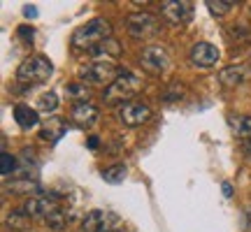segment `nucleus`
<instances>
[{
	"label": "nucleus",
	"instance_id": "obj_1",
	"mask_svg": "<svg viewBox=\"0 0 251 232\" xmlns=\"http://www.w3.org/2000/svg\"><path fill=\"white\" fill-rule=\"evenodd\" d=\"M107 37H112V26L105 19H91L84 26H79L72 33V46L75 49H86L91 51L93 46H98L100 42H105Z\"/></svg>",
	"mask_w": 251,
	"mask_h": 232
},
{
	"label": "nucleus",
	"instance_id": "obj_2",
	"mask_svg": "<svg viewBox=\"0 0 251 232\" xmlns=\"http://www.w3.org/2000/svg\"><path fill=\"white\" fill-rule=\"evenodd\" d=\"M140 89H142V79H140L135 72H130V70H121V74H119L117 79L105 89L102 100L109 102V105H114V102H124V100L130 102V98H133Z\"/></svg>",
	"mask_w": 251,
	"mask_h": 232
},
{
	"label": "nucleus",
	"instance_id": "obj_3",
	"mask_svg": "<svg viewBox=\"0 0 251 232\" xmlns=\"http://www.w3.org/2000/svg\"><path fill=\"white\" fill-rule=\"evenodd\" d=\"M119 74H121V70L117 68V63L112 61H93L79 68L81 84H91V86H102V84L109 86Z\"/></svg>",
	"mask_w": 251,
	"mask_h": 232
},
{
	"label": "nucleus",
	"instance_id": "obj_4",
	"mask_svg": "<svg viewBox=\"0 0 251 232\" xmlns=\"http://www.w3.org/2000/svg\"><path fill=\"white\" fill-rule=\"evenodd\" d=\"M54 72V65L47 56H30L19 65L17 70V79L24 81V84H45Z\"/></svg>",
	"mask_w": 251,
	"mask_h": 232
},
{
	"label": "nucleus",
	"instance_id": "obj_5",
	"mask_svg": "<svg viewBox=\"0 0 251 232\" xmlns=\"http://www.w3.org/2000/svg\"><path fill=\"white\" fill-rule=\"evenodd\" d=\"M126 28H128L130 37H135V40H147V37L156 35L161 26H158L156 17H151V14L135 12V14H128V17H126Z\"/></svg>",
	"mask_w": 251,
	"mask_h": 232
},
{
	"label": "nucleus",
	"instance_id": "obj_6",
	"mask_svg": "<svg viewBox=\"0 0 251 232\" xmlns=\"http://www.w3.org/2000/svg\"><path fill=\"white\" fill-rule=\"evenodd\" d=\"M140 65H142L147 72H151V74H161L170 68V56L168 51L158 45H149L142 49V54H140Z\"/></svg>",
	"mask_w": 251,
	"mask_h": 232
},
{
	"label": "nucleus",
	"instance_id": "obj_7",
	"mask_svg": "<svg viewBox=\"0 0 251 232\" xmlns=\"http://www.w3.org/2000/svg\"><path fill=\"white\" fill-rule=\"evenodd\" d=\"M117 118L124 125H128V128H135V125H142L151 118V109L147 107L144 102L130 100V102H124V105L117 109Z\"/></svg>",
	"mask_w": 251,
	"mask_h": 232
},
{
	"label": "nucleus",
	"instance_id": "obj_8",
	"mask_svg": "<svg viewBox=\"0 0 251 232\" xmlns=\"http://www.w3.org/2000/svg\"><path fill=\"white\" fill-rule=\"evenodd\" d=\"M221 54H219V49L214 45H209V42H196V45L191 46V51H188V61L191 65H196L200 70H207V68H214L216 63H219Z\"/></svg>",
	"mask_w": 251,
	"mask_h": 232
},
{
	"label": "nucleus",
	"instance_id": "obj_9",
	"mask_svg": "<svg viewBox=\"0 0 251 232\" xmlns=\"http://www.w3.org/2000/svg\"><path fill=\"white\" fill-rule=\"evenodd\" d=\"M191 14H193V7L186 0H165V2H161V17L172 26L186 23Z\"/></svg>",
	"mask_w": 251,
	"mask_h": 232
},
{
	"label": "nucleus",
	"instance_id": "obj_10",
	"mask_svg": "<svg viewBox=\"0 0 251 232\" xmlns=\"http://www.w3.org/2000/svg\"><path fill=\"white\" fill-rule=\"evenodd\" d=\"M21 209H24V214L30 216V218H49L58 207H56L54 195H33L24 202Z\"/></svg>",
	"mask_w": 251,
	"mask_h": 232
},
{
	"label": "nucleus",
	"instance_id": "obj_11",
	"mask_svg": "<svg viewBox=\"0 0 251 232\" xmlns=\"http://www.w3.org/2000/svg\"><path fill=\"white\" fill-rule=\"evenodd\" d=\"M112 221H114V216H109L107 211L93 209V211H89V214L81 218V232H105Z\"/></svg>",
	"mask_w": 251,
	"mask_h": 232
},
{
	"label": "nucleus",
	"instance_id": "obj_12",
	"mask_svg": "<svg viewBox=\"0 0 251 232\" xmlns=\"http://www.w3.org/2000/svg\"><path fill=\"white\" fill-rule=\"evenodd\" d=\"M98 107L96 105H91V102H77L75 107H72V121L79 125V128H91V125L98 123Z\"/></svg>",
	"mask_w": 251,
	"mask_h": 232
},
{
	"label": "nucleus",
	"instance_id": "obj_13",
	"mask_svg": "<svg viewBox=\"0 0 251 232\" xmlns=\"http://www.w3.org/2000/svg\"><path fill=\"white\" fill-rule=\"evenodd\" d=\"M121 45H119V40L114 37H107L105 42H100L98 46H93L89 54L91 56H98V61H112V58H119L121 56Z\"/></svg>",
	"mask_w": 251,
	"mask_h": 232
},
{
	"label": "nucleus",
	"instance_id": "obj_14",
	"mask_svg": "<svg viewBox=\"0 0 251 232\" xmlns=\"http://www.w3.org/2000/svg\"><path fill=\"white\" fill-rule=\"evenodd\" d=\"M247 65H228L219 72V81L224 86H240L244 79H247Z\"/></svg>",
	"mask_w": 251,
	"mask_h": 232
},
{
	"label": "nucleus",
	"instance_id": "obj_15",
	"mask_svg": "<svg viewBox=\"0 0 251 232\" xmlns=\"http://www.w3.org/2000/svg\"><path fill=\"white\" fill-rule=\"evenodd\" d=\"M14 121L19 123V128H24V130H30V128H35L40 123V116H37L35 109H30L28 105H17L14 107Z\"/></svg>",
	"mask_w": 251,
	"mask_h": 232
},
{
	"label": "nucleus",
	"instance_id": "obj_16",
	"mask_svg": "<svg viewBox=\"0 0 251 232\" xmlns=\"http://www.w3.org/2000/svg\"><path fill=\"white\" fill-rule=\"evenodd\" d=\"M7 190L14 195H30V193H42V186L33 179H14L7 184Z\"/></svg>",
	"mask_w": 251,
	"mask_h": 232
},
{
	"label": "nucleus",
	"instance_id": "obj_17",
	"mask_svg": "<svg viewBox=\"0 0 251 232\" xmlns=\"http://www.w3.org/2000/svg\"><path fill=\"white\" fill-rule=\"evenodd\" d=\"M5 225H7L9 232H26L28 225H30V216L24 214V209H14V211L7 216Z\"/></svg>",
	"mask_w": 251,
	"mask_h": 232
},
{
	"label": "nucleus",
	"instance_id": "obj_18",
	"mask_svg": "<svg viewBox=\"0 0 251 232\" xmlns=\"http://www.w3.org/2000/svg\"><path fill=\"white\" fill-rule=\"evenodd\" d=\"M65 121L63 118H58V116H51L49 121H47V125L42 128V137L45 139H51V142H56L58 137H63V133H65Z\"/></svg>",
	"mask_w": 251,
	"mask_h": 232
},
{
	"label": "nucleus",
	"instance_id": "obj_19",
	"mask_svg": "<svg viewBox=\"0 0 251 232\" xmlns=\"http://www.w3.org/2000/svg\"><path fill=\"white\" fill-rule=\"evenodd\" d=\"M228 125L235 135L251 137V116H228Z\"/></svg>",
	"mask_w": 251,
	"mask_h": 232
},
{
	"label": "nucleus",
	"instance_id": "obj_20",
	"mask_svg": "<svg viewBox=\"0 0 251 232\" xmlns=\"http://www.w3.org/2000/svg\"><path fill=\"white\" fill-rule=\"evenodd\" d=\"M68 223H70V216L65 214L63 209H56L54 214L47 218V225H49L51 230H58V232L65 230V228H68Z\"/></svg>",
	"mask_w": 251,
	"mask_h": 232
},
{
	"label": "nucleus",
	"instance_id": "obj_21",
	"mask_svg": "<svg viewBox=\"0 0 251 232\" xmlns=\"http://www.w3.org/2000/svg\"><path fill=\"white\" fill-rule=\"evenodd\" d=\"M126 165H112L107 170H102V179L107 181V184H121L126 179Z\"/></svg>",
	"mask_w": 251,
	"mask_h": 232
},
{
	"label": "nucleus",
	"instance_id": "obj_22",
	"mask_svg": "<svg viewBox=\"0 0 251 232\" xmlns=\"http://www.w3.org/2000/svg\"><path fill=\"white\" fill-rule=\"evenodd\" d=\"M0 174H2L5 179H9L12 174H17V158L7 151L0 156Z\"/></svg>",
	"mask_w": 251,
	"mask_h": 232
},
{
	"label": "nucleus",
	"instance_id": "obj_23",
	"mask_svg": "<svg viewBox=\"0 0 251 232\" xmlns=\"http://www.w3.org/2000/svg\"><path fill=\"white\" fill-rule=\"evenodd\" d=\"M65 93H68L72 100L89 102V89H86V84H81V81H75V84H70V86H65Z\"/></svg>",
	"mask_w": 251,
	"mask_h": 232
},
{
	"label": "nucleus",
	"instance_id": "obj_24",
	"mask_svg": "<svg viewBox=\"0 0 251 232\" xmlns=\"http://www.w3.org/2000/svg\"><path fill=\"white\" fill-rule=\"evenodd\" d=\"M207 7H209L212 14L224 17V14H228V12L235 7V2H228V0H207Z\"/></svg>",
	"mask_w": 251,
	"mask_h": 232
},
{
	"label": "nucleus",
	"instance_id": "obj_25",
	"mask_svg": "<svg viewBox=\"0 0 251 232\" xmlns=\"http://www.w3.org/2000/svg\"><path fill=\"white\" fill-rule=\"evenodd\" d=\"M56 107H58L56 93H42L40 100H37V109H40V112H54Z\"/></svg>",
	"mask_w": 251,
	"mask_h": 232
},
{
	"label": "nucleus",
	"instance_id": "obj_26",
	"mask_svg": "<svg viewBox=\"0 0 251 232\" xmlns=\"http://www.w3.org/2000/svg\"><path fill=\"white\" fill-rule=\"evenodd\" d=\"M19 35L24 37V40H28V42H33V35H35V33H33V28L30 26H21L19 28Z\"/></svg>",
	"mask_w": 251,
	"mask_h": 232
},
{
	"label": "nucleus",
	"instance_id": "obj_27",
	"mask_svg": "<svg viewBox=\"0 0 251 232\" xmlns=\"http://www.w3.org/2000/svg\"><path fill=\"white\" fill-rule=\"evenodd\" d=\"M244 228L251 232V205L244 209Z\"/></svg>",
	"mask_w": 251,
	"mask_h": 232
},
{
	"label": "nucleus",
	"instance_id": "obj_28",
	"mask_svg": "<svg viewBox=\"0 0 251 232\" xmlns=\"http://www.w3.org/2000/svg\"><path fill=\"white\" fill-rule=\"evenodd\" d=\"M242 151H244V156H247V158H251V137H247V139H244Z\"/></svg>",
	"mask_w": 251,
	"mask_h": 232
},
{
	"label": "nucleus",
	"instance_id": "obj_29",
	"mask_svg": "<svg viewBox=\"0 0 251 232\" xmlns=\"http://www.w3.org/2000/svg\"><path fill=\"white\" fill-rule=\"evenodd\" d=\"M24 14H26L28 19H35V17H37V9L33 7V5H26V9H24Z\"/></svg>",
	"mask_w": 251,
	"mask_h": 232
},
{
	"label": "nucleus",
	"instance_id": "obj_30",
	"mask_svg": "<svg viewBox=\"0 0 251 232\" xmlns=\"http://www.w3.org/2000/svg\"><path fill=\"white\" fill-rule=\"evenodd\" d=\"M224 195H226V197L233 195V186H230V184H224Z\"/></svg>",
	"mask_w": 251,
	"mask_h": 232
},
{
	"label": "nucleus",
	"instance_id": "obj_31",
	"mask_svg": "<svg viewBox=\"0 0 251 232\" xmlns=\"http://www.w3.org/2000/svg\"><path fill=\"white\" fill-rule=\"evenodd\" d=\"M98 137H91V139H89V146H91V149H98Z\"/></svg>",
	"mask_w": 251,
	"mask_h": 232
},
{
	"label": "nucleus",
	"instance_id": "obj_32",
	"mask_svg": "<svg viewBox=\"0 0 251 232\" xmlns=\"http://www.w3.org/2000/svg\"><path fill=\"white\" fill-rule=\"evenodd\" d=\"M109 232H128V230H109Z\"/></svg>",
	"mask_w": 251,
	"mask_h": 232
}]
</instances>
